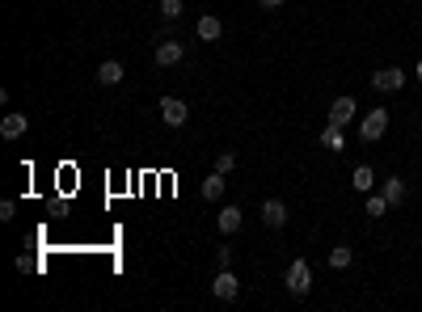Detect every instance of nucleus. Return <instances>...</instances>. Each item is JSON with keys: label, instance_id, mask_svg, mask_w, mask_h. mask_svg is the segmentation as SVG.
<instances>
[{"label": "nucleus", "instance_id": "f257e3e1", "mask_svg": "<svg viewBox=\"0 0 422 312\" xmlns=\"http://www.w3.org/2000/svg\"><path fill=\"white\" fill-rule=\"evenodd\" d=\"M283 287H287L296 300H304V295L312 291V266L304 262V257H296V262L287 266V275H283Z\"/></svg>", "mask_w": 422, "mask_h": 312}, {"label": "nucleus", "instance_id": "f03ea898", "mask_svg": "<svg viewBox=\"0 0 422 312\" xmlns=\"http://www.w3.org/2000/svg\"><path fill=\"white\" fill-rule=\"evenodd\" d=\"M385 131H389V110H385V106L367 110V114L359 119V139H363V144H376V139H385Z\"/></svg>", "mask_w": 422, "mask_h": 312}, {"label": "nucleus", "instance_id": "7ed1b4c3", "mask_svg": "<svg viewBox=\"0 0 422 312\" xmlns=\"http://www.w3.org/2000/svg\"><path fill=\"white\" fill-rule=\"evenodd\" d=\"M211 295H216V300H224V304H233V300L241 295V279L233 275V266H228V270H220L216 279H211Z\"/></svg>", "mask_w": 422, "mask_h": 312}, {"label": "nucleus", "instance_id": "20e7f679", "mask_svg": "<svg viewBox=\"0 0 422 312\" xmlns=\"http://www.w3.org/2000/svg\"><path fill=\"white\" fill-rule=\"evenodd\" d=\"M401 85H405V72H401L397 64H389V68H376V72H372V89H376V93H397Z\"/></svg>", "mask_w": 422, "mask_h": 312}, {"label": "nucleus", "instance_id": "39448f33", "mask_svg": "<svg viewBox=\"0 0 422 312\" xmlns=\"http://www.w3.org/2000/svg\"><path fill=\"white\" fill-rule=\"evenodd\" d=\"M186 119H190V106L182 97H161V123L165 127H182Z\"/></svg>", "mask_w": 422, "mask_h": 312}, {"label": "nucleus", "instance_id": "423d86ee", "mask_svg": "<svg viewBox=\"0 0 422 312\" xmlns=\"http://www.w3.org/2000/svg\"><path fill=\"white\" fill-rule=\"evenodd\" d=\"M182 55H186V46L178 38H161V42H156V64H161V68H178Z\"/></svg>", "mask_w": 422, "mask_h": 312}, {"label": "nucleus", "instance_id": "0eeeda50", "mask_svg": "<svg viewBox=\"0 0 422 312\" xmlns=\"http://www.w3.org/2000/svg\"><path fill=\"white\" fill-rule=\"evenodd\" d=\"M262 224H267V228H283L287 224V202L283 198H267V202H262Z\"/></svg>", "mask_w": 422, "mask_h": 312}, {"label": "nucleus", "instance_id": "6e6552de", "mask_svg": "<svg viewBox=\"0 0 422 312\" xmlns=\"http://www.w3.org/2000/svg\"><path fill=\"white\" fill-rule=\"evenodd\" d=\"M359 114V106H355V97L351 93H342V97H334V106H330V123H338V127H346L351 119Z\"/></svg>", "mask_w": 422, "mask_h": 312}, {"label": "nucleus", "instance_id": "1a4fd4ad", "mask_svg": "<svg viewBox=\"0 0 422 312\" xmlns=\"http://www.w3.org/2000/svg\"><path fill=\"white\" fill-rule=\"evenodd\" d=\"M224 190H228V173L211 169V173L203 177V198H207V202H220V198H224Z\"/></svg>", "mask_w": 422, "mask_h": 312}, {"label": "nucleus", "instance_id": "9d476101", "mask_svg": "<svg viewBox=\"0 0 422 312\" xmlns=\"http://www.w3.org/2000/svg\"><path fill=\"white\" fill-rule=\"evenodd\" d=\"M241 224H245V211H241V207H233V202H228V207H224V211L216 216V228H220L224 236H233V232H241Z\"/></svg>", "mask_w": 422, "mask_h": 312}, {"label": "nucleus", "instance_id": "9b49d317", "mask_svg": "<svg viewBox=\"0 0 422 312\" xmlns=\"http://www.w3.org/2000/svg\"><path fill=\"white\" fill-rule=\"evenodd\" d=\"M194 34H199L203 42H216V38L224 34V21H220L216 13H203V17H199V26H194Z\"/></svg>", "mask_w": 422, "mask_h": 312}, {"label": "nucleus", "instance_id": "f8f14e48", "mask_svg": "<svg viewBox=\"0 0 422 312\" xmlns=\"http://www.w3.org/2000/svg\"><path fill=\"white\" fill-rule=\"evenodd\" d=\"M351 186H355L359 194H372V190H376V169H372V165H355V169H351Z\"/></svg>", "mask_w": 422, "mask_h": 312}, {"label": "nucleus", "instance_id": "ddd939ff", "mask_svg": "<svg viewBox=\"0 0 422 312\" xmlns=\"http://www.w3.org/2000/svg\"><path fill=\"white\" fill-rule=\"evenodd\" d=\"M26 127H30L26 114H5V119H0V135H5V139H22Z\"/></svg>", "mask_w": 422, "mask_h": 312}, {"label": "nucleus", "instance_id": "4468645a", "mask_svg": "<svg viewBox=\"0 0 422 312\" xmlns=\"http://www.w3.org/2000/svg\"><path fill=\"white\" fill-rule=\"evenodd\" d=\"M123 80V64L119 60H106L101 68H97V85H106V89H115Z\"/></svg>", "mask_w": 422, "mask_h": 312}, {"label": "nucleus", "instance_id": "2eb2a0df", "mask_svg": "<svg viewBox=\"0 0 422 312\" xmlns=\"http://www.w3.org/2000/svg\"><path fill=\"white\" fill-rule=\"evenodd\" d=\"M380 194L389 198V207H397V202L405 198V182H401V177L393 173V177H385V182H380Z\"/></svg>", "mask_w": 422, "mask_h": 312}, {"label": "nucleus", "instance_id": "dca6fc26", "mask_svg": "<svg viewBox=\"0 0 422 312\" xmlns=\"http://www.w3.org/2000/svg\"><path fill=\"white\" fill-rule=\"evenodd\" d=\"M351 262H355V249L351 245H334L330 249V270H346Z\"/></svg>", "mask_w": 422, "mask_h": 312}, {"label": "nucleus", "instance_id": "f3484780", "mask_svg": "<svg viewBox=\"0 0 422 312\" xmlns=\"http://www.w3.org/2000/svg\"><path fill=\"white\" fill-rule=\"evenodd\" d=\"M363 198H367V202H363V211L372 216V220L389 216V198H385V194H376V190H372V194H363Z\"/></svg>", "mask_w": 422, "mask_h": 312}, {"label": "nucleus", "instance_id": "a211bd4d", "mask_svg": "<svg viewBox=\"0 0 422 312\" xmlns=\"http://www.w3.org/2000/svg\"><path fill=\"white\" fill-rule=\"evenodd\" d=\"M321 148L342 152V127H338V123H326V131H321Z\"/></svg>", "mask_w": 422, "mask_h": 312}, {"label": "nucleus", "instance_id": "6ab92c4d", "mask_svg": "<svg viewBox=\"0 0 422 312\" xmlns=\"http://www.w3.org/2000/svg\"><path fill=\"white\" fill-rule=\"evenodd\" d=\"M161 17L165 21H178L182 17V0H161Z\"/></svg>", "mask_w": 422, "mask_h": 312}, {"label": "nucleus", "instance_id": "aec40b11", "mask_svg": "<svg viewBox=\"0 0 422 312\" xmlns=\"http://www.w3.org/2000/svg\"><path fill=\"white\" fill-rule=\"evenodd\" d=\"M216 169H220V173H233V169H237V156H233V152H220V156H216Z\"/></svg>", "mask_w": 422, "mask_h": 312}, {"label": "nucleus", "instance_id": "412c9836", "mask_svg": "<svg viewBox=\"0 0 422 312\" xmlns=\"http://www.w3.org/2000/svg\"><path fill=\"white\" fill-rule=\"evenodd\" d=\"M216 266H220V270H228V266H233V249H228V245H220V249H216Z\"/></svg>", "mask_w": 422, "mask_h": 312}, {"label": "nucleus", "instance_id": "4be33fe9", "mask_svg": "<svg viewBox=\"0 0 422 312\" xmlns=\"http://www.w3.org/2000/svg\"><path fill=\"white\" fill-rule=\"evenodd\" d=\"M13 216H17V202H13V198H5V202H0V220H5V224H9Z\"/></svg>", "mask_w": 422, "mask_h": 312}, {"label": "nucleus", "instance_id": "5701e85b", "mask_svg": "<svg viewBox=\"0 0 422 312\" xmlns=\"http://www.w3.org/2000/svg\"><path fill=\"white\" fill-rule=\"evenodd\" d=\"M258 5H262V9H279V5H283V0H258Z\"/></svg>", "mask_w": 422, "mask_h": 312}, {"label": "nucleus", "instance_id": "b1692460", "mask_svg": "<svg viewBox=\"0 0 422 312\" xmlns=\"http://www.w3.org/2000/svg\"><path fill=\"white\" fill-rule=\"evenodd\" d=\"M418 80H422V60H418Z\"/></svg>", "mask_w": 422, "mask_h": 312}]
</instances>
